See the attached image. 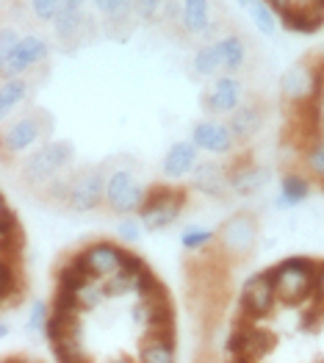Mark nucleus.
<instances>
[{
	"label": "nucleus",
	"mask_w": 324,
	"mask_h": 363,
	"mask_svg": "<svg viewBox=\"0 0 324 363\" xmlns=\"http://www.w3.org/2000/svg\"><path fill=\"white\" fill-rule=\"evenodd\" d=\"M274 277V291H277V303L302 305L311 294H316V274L319 267L308 258H286L283 264L269 269Z\"/></svg>",
	"instance_id": "f257e3e1"
},
{
	"label": "nucleus",
	"mask_w": 324,
	"mask_h": 363,
	"mask_svg": "<svg viewBox=\"0 0 324 363\" xmlns=\"http://www.w3.org/2000/svg\"><path fill=\"white\" fill-rule=\"evenodd\" d=\"M75 158V147L69 142H53V145H45L39 152H33L26 164V183L39 189L45 183H50L61 169H67Z\"/></svg>",
	"instance_id": "f03ea898"
},
{
	"label": "nucleus",
	"mask_w": 324,
	"mask_h": 363,
	"mask_svg": "<svg viewBox=\"0 0 324 363\" xmlns=\"http://www.w3.org/2000/svg\"><path fill=\"white\" fill-rule=\"evenodd\" d=\"M183 206H186V191L183 189H164V186H158V189L147 191V200H145V206L139 211L142 213V225L147 230H164V228H169L180 216Z\"/></svg>",
	"instance_id": "7ed1b4c3"
},
{
	"label": "nucleus",
	"mask_w": 324,
	"mask_h": 363,
	"mask_svg": "<svg viewBox=\"0 0 324 363\" xmlns=\"http://www.w3.org/2000/svg\"><path fill=\"white\" fill-rule=\"evenodd\" d=\"M147 200V189L130 169H114L106 183V203L117 213H133L142 211Z\"/></svg>",
	"instance_id": "20e7f679"
},
{
	"label": "nucleus",
	"mask_w": 324,
	"mask_h": 363,
	"mask_svg": "<svg viewBox=\"0 0 324 363\" xmlns=\"http://www.w3.org/2000/svg\"><path fill=\"white\" fill-rule=\"evenodd\" d=\"M274 303H277V291H274L272 272L252 274L244 283L241 297H238V305H241L247 319H264V316H269V311L274 308Z\"/></svg>",
	"instance_id": "39448f33"
},
{
	"label": "nucleus",
	"mask_w": 324,
	"mask_h": 363,
	"mask_svg": "<svg viewBox=\"0 0 324 363\" xmlns=\"http://www.w3.org/2000/svg\"><path fill=\"white\" fill-rule=\"evenodd\" d=\"M48 42L39 36H23L14 45L3 48V78H14L23 75L26 69L36 67L39 61L48 59Z\"/></svg>",
	"instance_id": "423d86ee"
},
{
	"label": "nucleus",
	"mask_w": 324,
	"mask_h": 363,
	"mask_svg": "<svg viewBox=\"0 0 324 363\" xmlns=\"http://www.w3.org/2000/svg\"><path fill=\"white\" fill-rule=\"evenodd\" d=\"M106 178L100 169H89L84 175H78L75 183L69 186V208L72 211H94L103 197H106Z\"/></svg>",
	"instance_id": "0eeeda50"
},
{
	"label": "nucleus",
	"mask_w": 324,
	"mask_h": 363,
	"mask_svg": "<svg viewBox=\"0 0 324 363\" xmlns=\"http://www.w3.org/2000/svg\"><path fill=\"white\" fill-rule=\"evenodd\" d=\"M78 261L86 267V272L91 277H111L122 269V250L108 242L91 244L89 250L78 255Z\"/></svg>",
	"instance_id": "6e6552de"
},
{
	"label": "nucleus",
	"mask_w": 324,
	"mask_h": 363,
	"mask_svg": "<svg viewBox=\"0 0 324 363\" xmlns=\"http://www.w3.org/2000/svg\"><path fill=\"white\" fill-rule=\"evenodd\" d=\"M255 236H258V228L250 216H233L219 230V242L230 255H247L255 244Z\"/></svg>",
	"instance_id": "1a4fd4ad"
},
{
	"label": "nucleus",
	"mask_w": 324,
	"mask_h": 363,
	"mask_svg": "<svg viewBox=\"0 0 324 363\" xmlns=\"http://www.w3.org/2000/svg\"><path fill=\"white\" fill-rule=\"evenodd\" d=\"M233 139L236 136H233L230 125H222V122H200L191 130V142L208 152H230Z\"/></svg>",
	"instance_id": "9d476101"
},
{
	"label": "nucleus",
	"mask_w": 324,
	"mask_h": 363,
	"mask_svg": "<svg viewBox=\"0 0 324 363\" xmlns=\"http://www.w3.org/2000/svg\"><path fill=\"white\" fill-rule=\"evenodd\" d=\"M197 167V145L194 142H177L175 147L164 155V175L167 178H183Z\"/></svg>",
	"instance_id": "9b49d317"
},
{
	"label": "nucleus",
	"mask_w": 324,
	"mask_h": 363,
	"mask_svg": "<svg viewBox=\"0 0 324 363\" xmlns=\"http://www.w3.org/2000/svg\"><path fill=\"white\" fill-rule=\"evenodd\" d=\"M238 100H241V86H238L236 78L225 75L213 84L211 97H208V108L211 111H219V114H233L238 108Z\"/></svg>",
	"instance_id": "f8f14e48"
},
{
	"label": "nucleus",
	"mask_w": 324,
	"mask_h": 363,
	"mask_svg": "<svg viewBox=\"0 0 324 363\" xmlns=\"http://www.w3.org/2000/svg\"><path fill=\"white\" fill-rule=\"evenodd\" d=\"M280 20L289 30L296 33H316L324 26V11L322 9H302V6H291L286 11H280Z\"/></svg>",
	"instance_id": "ddd939ff"
},
{
	"label": "nucleus",
	"mask_w": 324,
	"mask_h": 363,
	"mask_svg": "<svg viewBox=\"0 0 324 363\" xmlns=\"http://www.w3.org/2000/svg\"><path fill=\"white\" fill-rule=\"evenodd\" d=\"M36 139H39V122L33 120V117H26V120H17L6 130L3 145H6L9 152H23L28 150V147H33Z\"/></svg>",
	"instance_id": "4468645a"
},
{
	"label": "nucleus",
	"mask_w": 324,
	"mask_h": 363,
	"mask_svg": "<svg viewBox=\"0 0 324 363\" xmlns=\"http://www.w3.org/2000/svg\"><path fill=\"white\" fill-rule=\"evenodd\" d=\"M142 361L145 363H169L175 361V333H155L142 344Z\"/></svg>",
	"instance_id": "2eb2a0df"
},
{
	"label": "nucleus",
	"mask_w": 324,
	"mask_h": 363,
	"mask_svg": "<svg viewBox=\"0 0 324 363\" xmlns=\"http://www.w3.org/2000/svg\"><path fill=\"white\" fill-rule=\"evenodd\" d=\"M180 20L189 33H206L211 28V3L208 0H183L180 3Z\"/></svg>",
	"instance_id": "dca6fc26"
},
{
	"label": "nucleus",
	"mask_w": 324,
	"mask_h": 363,
	"mask_svg": "<svg viewBox=\"0 0 324 363\" xmlns=\"http://www.w3.org/2000/svg\"><path fill=\"white\" fill-rule=\"evenodd\" d=\"M225 186H230V178H225L222 167L216 164H200L194 169V189L203 191V194H211V197H219L225 191Z\"/></svg>",
	"instance_id": "f3484780"
},
{
	"label": "nucleus",
	"mask_w": 324,
	"mask_h": 363,
	"mask_svg": "<svg viewBox=\"0 0 324 363\" xmlns=\"http://www.w3.org/2000/svg\"><path fill=\"white\" fill-rule=\"evenodd\" d=\"M0 247H3V255H11V252L23 250V228H20L17 216L11 213V208L6 203L0 208Z\"/></svg>",
	"instance_id": "a211bd4d"
},
{
	"label": "nucleus",
	"mask_w": 324,
	"mask_h": 363,
	"mask_svg": "<svg viewBox=\"0 0 324 363\" xmlns=\"http://www.w3.org/2000/svg\"><path fill=\"white\" fill-rule=\"evenodd\" d=\"M272 347H274V335L269 333V330L247 328L244 347H241V352H238V361H258V358H264Z\"/></svg>",
	"instance_id": "6ab92c4d"
},
{
	"label": "nucleus",
	"mask_w": 324,
	"mask_h": 363,
	"mask_svg": "<svg viewBox=\"0 0 324 363\" xmlns=\"http://www.w3.org/2000/svg\"><path fill=\"white\" fill-rule=\"evenodd\" d=\"M261 122H264V117H261L258 106H241V108L233 111V120L228 122V125H230V130H233V136H236L238 142H244V139L258 133Z\"/></svg>",
	"instance_id": "aec40b11"
},
{
	"label": "nucleus",
	"mask_w": 324,
	"mask_h": 363,
	"mask_svg": "<svg viewBox=\"0 0 324 363\" xmlns=\"http://www.w3.org/2000/svg\"><path fill=\"white\" fill-rule=\"evenodd\" d=\"M266 183H269V169L264 167H244L230 175V189L238 194H255Z\"/></svg>",
	"instance_id": "412c9836"
},
{
	"label": "nucleus",
	"mask_w": 324,
	"mask_h": 363,
	"mask_svg": "<svg viewBox=\"0 0 324 363\" xmlns=\"http://www.w3.org/2000/svg\"><path fill=\"white\" fill-rule=\"evenodd\" d=\"M53 26L59 39H72L78 36L84 28V14H81V6H72V3H61L59 14L53 17Z\"/></svg>",
	"instance_id": "4be33fe9"
},
{
	"label": "nucleus",
	"mask_w": 324,
	"mask_h": 363,
	"mask_svg": "<svg viewBox=\"0 0 324 363\" xmlns=\"http://www.w3.org/2000/svg\"><path fill=\"white\" fill-rule=\"evenodd\" d=\"M216 45V53H219V59H222V69H238L244 59H247V48H244V42H241V36L236 33H230V36H222L219 42H213Z\"/></svg>",
	"instance_id": "5701e85b"
},
{
	"label": "nucleus",
	"mask_w": 324,
	"mask_h": 363,
	"mask_svg": "<svg viewBox=\"0 0 324 363\" xmlns=\"http://www.w3.org/2000/svg\"><path fill=\"white\" fill-rule=\"evenodd\" d=\"M308 181L299 178V175H286L280 183V194H277V206L280 208H294L299 203L308 200Z\"/></svg>",
	"instance_id": "b1692460"
},
{
	"label": "nucleus",
	"mask_w": 324,
	"mask_h": 363,
	"mask_svg": "<svg viewBox=\"0 0 324 363\" xmlns=\"http://www.w3.org/2000/svg\"><path fill=\"white\" fill-rule=\"evenodd\" d=\"M311 81H316V75H311L302 64H296V67H291V69L283 75V91H286L291 100H308Z\"/></svg>",
	"instance_id": "393cba45"
},
{
	"label": "nucleus",
	"mask_w": 324,
	"mask_h": 363,
	"mask_svg": "<svg viewBox=\"0 0 324 363\" xmlns=\"http://www.w3.org/2000/svg\"><path fill=\"white\" fill-rule=\"evenodd\" d=\"M89 283H91V274L86 272V267L75 258L72 264H67L59 272V289H69V291H84Z\"/></svg>",
	"instance_id": "a878e982"
},
{
	"label": "nucleus",
	"mask_w": 324,
	"mask_h": 363,
	"mask_svg": "<svg viewBox=\"0 0 324 363\" xmlns=\"http://www.w3.org/2000/svg\"><path fill=\"white\" fill-rule=\"evenodd\" d=\"M136 294L142 297V303H155V300H169V291L167 286L155 277V274L145 269V272L136 277Z\"/></svg>",
	"instance_id": "bb28decb"
},
{
	"label": "nucleus",
	"mask_w": 324,
	"mask_h": 363,
	"mask_svg": "<svg viewBox=\"0 0 324 363\" xmlns=\"http://www.w3.org/2000/svg\"><path fill=\"white\" fill-rule=\"evenodd\" d=\"M26 97H28V84H26L20 75L6 78V81H3V91H0V108H3V114H9V111H11L14 106H20Z\"/></svg>",
	"instance_id": "cd10ccee"
},
{
	"label": "nucleus",
	"mask_w": 324,
	"mask_h": 363,
	"mask_svg": "<svg viewBox=\"0 0 324 363\" xmlns=\"http://www.w3.org/2000/svg\"><path fill=\"white\" fill-rule=\"evenodd\" d=\"M250 17H252V23H255V28L266 33V36H272L274 30H277V23H274V14H272V6L266 3V0H252L250 3Z\"/></svg>",
	"instance_id": "c85d7f7f"
},
{
	"label": "nucleus",
	"mask_w": 324,
	"mask_h": 363,
	"mask_svg": "<svg viewBox=\"0 0 324 363\" xmlns=\"http://www.w3.org/2000/svg\"><path fill=\"white\" fill-rule=\"evenodd\" d=\"M91 3H94V9H97L108 23L125 20V17L130 14V9H133V0H91Z\"/></svg>",
	"instance_id": "c756f323"
},
{
	"label": "nucleus",
	"mask_w": 324,
	"mask_h": 363,
	"mask_svg": "<svg viewBox=\"0 0 324 363\" xmlns=\"http://www.w3.org/2000/svg\"><path fill=\"white\" fill-rule=\"evenodd\" d=\"M0 274H3V280H0V300L9 305L14 297H20V286H17V274L11 269V264H9V255H3V261H0Z\"/></svg>",
	"instance_id": "7c9ffc66"
},
{
	"label": "nucleus",
	"mask_w": 324,
	"mask_h": 363,
	"mask_svg": "<svg viewBox=\"0 0 324 363\" xmlns=\"http://www.w3.org/2000/svg\"><path fill=\"white\" fill-rule=\"evenodd\" d=\"M194 69H197L200 75H216V69H222V59H219V53H216V45H206V48L197 50V56H194Z\"/></svg>",
	"instance_id": "2f4dec72"
},
{
	"label": "nucleus",
	"mask_w": 324,
	"mask_h": 363,
	"mask_svg": "<svg viewBox=\"0 0 324 363\" xmlns=\"http://www.w3.org/2000/svg\"><path fill=\"white\" fill-rule=\"evenodd\" d=\"M103 289H106V297H119V294H125V291H130V289L136 291V277L119 269V272H114L106 280Z\"/></svg>",
	"instance_id": "473e14b6"
},
{
	"label": "nucleus",
	"mask_w": 324,
	"mask_h": 363,
	"mask_svg": "<svg viewBox=\"0 0 324 363\" xmlns=\"http://www.w3.org/2000/svg\"><path fill=\"white\" fill-rule=\"evenodd\" d=\"M213 236L216 233L208 230V228H186L183 236H180V244H183V250H200V247L213 242Z\"/></svg>",
	"instance_id": "72a5a7b5"
},
{
	"label": "nucleus",
	"mask_w": 324,
	"mask_h": 363,
	"mask_svg": "<svg viewBox=\"0 0 324 363\" xmlns=\"http://www.w3.org/2000/svg\"><path fill=\"white\" fill-rule=\"evenodd\" d=\"M48 305L42 303H33V308H30V313H28V333L33 335V333H39V330H45L48 328Z\"/></svg>",
	"instance_id": "f704fd0d"
},
{
	"label": "nucleus",
	"mask_w": 324,
	"mask_h": 363,
	"mask_svg": "<svg viewBox=\"0 0 324 363\" xmlns=\"http://www.w3.org/2000/svg\"><path fill=\"white\" fill-rule=\"evenodd\" d=\"M30 9H33V14L39 17V20H53L56 14H59L61 9V0H30Z\"/></svg>",
	"instance_id": "c9c22d12"
},
{
	"label": "nucleus",
	"mask_w": 324,
	"mask_h": 363,
	"mask_svg": "<svg viewBox=\"0 0 324 363\" xmlns=\"http://www.w3.org/2000/svg\"><path fill=\"white\" fill-rule=\"evenodd\" d=\"M145 269H147V267H145V261H142L136 252H125V250H122V272L139 277V274L145 272Z\"/></svg>",
	"instance_id": "e433bc0d"
},
{
	"label": "nucleus",
	"mask_w": 324,
	"mask_h": 363,
	"mask_svg": "<svg viewBox=\"0 0 324 363\" xmlns=\"http://www.w3.org/2000/svg\"><path fill=\"white\" fill-rule=\"evenodd\" d=\"M308 164L313 172L324 175V142H316L311 150H308Z\"/></svg>",
	"instance_id": "4c0bfd02"
},
{
	"label": "nucleus",
	"mask_w": 324,
	"mask_h": 363,
	"mask_svg": "<svg viewBox=\"0 0 324 363\" xmlns=\"http://www.w3.org/2000/svg\"><path fill=\"white\" fill-rule=\"evenodd\" d=\"M117 233L122 239H128V242H136L139 239V233H142V228H139V222L136 219H122L117 228Z\"/></svg>",
	"instance_id": "58836bf2"
},
{
	"label": "nucleus",
	"mask_w": 324,
	"mask_h": 363,
	"mask_svg": "<svg viewBox=\"0 0 324 363\" xmlns=\"http://www.w3.org/2000/svg\"><path fill=\"white\" fill-rule=\"evenodd\" d=\"M103 294H106V289H94V286L89 283L86 289L81 291V303H84V308H94V305L100 303Z\"/></svg>",
	"instance_id": "ea45409f"
},
{
	"label": "nucleus",
	"mask_w": 324,
	"mask_h": 363,
	"mask_svg": "<svg viewBox=\"0 0 324 363\" xmlns=\"http://www.w3.org/2000/svg\"><path fill=\"white\" fill-rule=\"evenodd\" d=\"M167 0H136V9H139V14H145V17H152L161 6H164Z\"/></svg>",
	"instance_id": "a19ab883"
},
{
	"label": "nucleus",
	"mask_w": 324,
	"mask_h": 363,
	"mask_svg": "<svg viewBox=\"0 0 324 363\" xmlns=\"http://www.w3.org/2000/svg\"><path fill=\"white\" fill-rule=\"evenodd\" d=\"M316 303L324 305V264L319 267V274H316Z\"/></svg>",
	"instance_id": "79ce46f5"
},
{
	"label": "nucleus",
	"mask_w": 324,
	"mask_h": 363,
	"mask_svg": "<svg viewBox=\"0 0 324 363\" xmlns=\"http://www.w3.org/2000/svg\"><path fill=\"white\" fill-rule=\"evenodd\" d=\"M266 3H269L274 11H286V9H291V3H294V0H266Z\"/></svg>",
	"instance_id": "37998d69"
},
{
	"label": "nucleus",
	"mask_w": 324,
	"mask_h": 363,
	"mask_svg": "<svg viewBox=\"0 0 324 363\" xmlns=\"http://www.w3.org/2000/svg\"><path fill=\"white\" fill-rule=\"evenodd\" d=\"M294 3L302 9H322L324 11V0H294Z\"/></svg>",
	"instance_id": "c03bdc74"
},
{
	"label": "nucleus",
	"mask_w": 324,
	"mask_h": 363,
	"mask_svg": "<svg viewBox=\"0 0 324 363\" xmlns=\"http://www.w3.org/2000/svg\"><path fill=\"white\" fill-rule=\"evenodd\" d=\"M250 3H252V0H238V6H241V9H250Z\"/></svg>",
	"instance_id": "a18cd8bd"
},
{
	"label": "nucleus",
	"mask_w": 324,
	"mask_h": 363,
	"mask_svg": "<svg viewBox=\"0 0 324 363\" xmlns=\"http://www.w3.org/2000/svg\"><path fill=\"white\" fill-rule=\"evenodd\" d=\"M64 3H72V6H84L86 0H64Z\"/></svg>",
	"instance_id": "49530a36"
}]
</instances>
